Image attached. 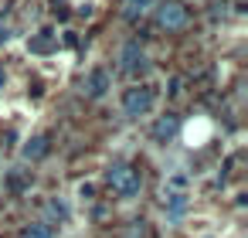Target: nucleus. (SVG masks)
Instances as JSON below:
<instances>
[{"instance_id": "1", "label": "nucleus", "mask_w": 248, "mask_h": 238, "mask_svg": "<svg viewBox=\"0 0 248 238\" xmlns=\"http://www.w3.org/2000/svg\"><path fill=\"white\" fill-rule=\"evenodd\" d=\"M106 184H109L119 197H133V194H140L143 177H140V170H136L133 163H112V167L106 170Z\"/></svg>"}, {"instance_id": "2", "label": "nucleus", "mask_w": 248, "mask_h": 238, "mask_svg": "<svg viewBox=\"0 0 248 238\" xmlns=\"http://www.w3.org/2000/svg\"><path fill=\"white\" fill-rule=\"evenodd\" d=\"M150 109H153V89H150V85H133V89H126V95H123V112H126V116L140 119V116H146Z\"/></svg>"}, {"instance_id": "3", "label": "nucleus", "mask_w": 248, "mask_h": 238, "mask_svg": "<svg viewBox=\"0 0 248 238\" xmlns=\"http://www.w3.org/2000/svg\"><path fill=\"white\" fill-rule=\"evenodd\" d=\"M119 68H123L126 75H143V72L150 68V58H146V51H143L140 41H126V45L119 48Z\"/></svg>"}, {"instance_id": "4", "label": "nucleus", "mask_w": 248, "mask_h": 238, "mask_svg": "<svg viewBox=\"0 0 248 238\" xmlns=\"http://www.w3.org/2000/svg\"><path fill=\"white\" fill-rule=\"evenodd\" d=\"M156 24L163 31H184L187 28V7L177 4V0H167V4L156 7Z\"/></svg>"}, {"instance_id": "5", "label": "nucleus", "mask_w": 248, "mask_h": 238, "mask_svg": "<svg viewBox=\"0 0 248 238\" xmlns=\"http://www.w3.org/2000/svg\"><path fill=\"white\" fill-rule=\"evenodd\" d=\"M109 89H112V75H109L106 68H92V72L85 75V95H89V99H102Z\"/></svg>"}, {"instance_id": "6", "label": "nucleus", "mask_w": 248, "mask_h": 238, "mask_svg": "<svg viewBox=\"0 0 248 238\" xmlns=\"http://www.w3.org/2000/svg\"><path fill=\"white\" fill-rule=\"evenodd\" d=\"M177 133H180V119H177L173 112L160 116V119H156V126H153V140H156V143H167V140H173Z\"/></svg>"}, {"instance_id": "7", "label": "nucleus", "mask_w": 248, "mask_h": 238, "mask_svg": "<svg viewBox=\"0 0 248 238\" xmlns=\"http://www.w3.org/2000/svg\"><path fill=\"white\" fill-rule=\"evenodd\" d=\"M48 143H51V136H48V133H38V136H31V140L24 143L21 157H24V160H41V157L48 153Z\"/></svg>"}, {"instance_id": "8", "label": "nucleus", "mask_w": 248, "mask_h": 238, "mask_svg": "<svg viewBox=\"0 0 248 238\" xmlns=\"http://www.w3.org/2000/svg\"><path fill=\"white\" fill-rule=\"evenodd\" d=\"M156 7V0H126V21H136V17H143L146 11H153Z\"/></svg>"}, {"instance_id": "9", "label": "nucleus", "mask_w": 248, "mask_h": 238, "mask_svg": "<svg viewBox=\"0 0 248 238\" xmlns=\"http://www.w3.org/2000/svg\"><path fill=\"white\" fill-rule=\"evenodd\" d=\"M28 48H31L34 55H48V51H55V34H51V31H41L38 38L28 41Z\"/></svg>"}, {"instance_id": "10", "label": "nucleus", "mask_w": 248, "mask_h": 238, "mask_svg": "<svg viewBox=\"0 0 248 238\" xmlns=\"http://www.w3.org/2000/svg\"><path fill=\"white\" fill-rule=\"evenodd\" d=\"M21 238H55V228L48 221H34V224H24Z\"/></svg>"}, {"instance_id": "11", "label": "nucleus", "mask_w": 248, "mask_h": 238, "mask_svg": "<svg viewBox=\"0 0 248 238\" xmlns=\"http://www.w3.org/2000/svg\"><path fill=\"white\" fill-rule=\"evenodd\" d=\"M163 207H167L170 214H184V211H187V194H184V190H170L167 201H163Z\"/></svg>"}, {"instance_id": "12", "label": "nucleus", "mask_w": 248, "mask_h": 238, "mask_svg": "<svg viewBox=\"0 0 248 238\" xmlns=\"http://www.w3.org/2000/svg\"><path fill=\"white\" fill-rule=\"evenodd\" d=\"M48 218L65 221V218H68V204H65V201H58V197H55V201H48Z\"/></svg>"}, {"instance_id": "13", "label": "nucleus", "mask_w": 248, "mask_h": 238, "mask_svg": "<svg viewBox=\"0 0 248 238\" xmlns=\"http://www.w3.org/2000/svg\"><path fill=\"white\" fill-rule=\"evenodd\" d=\"M4 82H7V72H4V65H0V89H4Z\"/></svg>"}]
</instances>
